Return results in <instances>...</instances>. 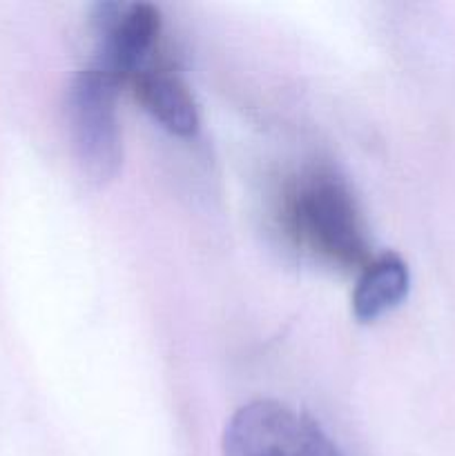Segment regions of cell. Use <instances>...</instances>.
Here are the masks:
<instances>
[{
	"label": "cell",
	"mask_w": 455,
	"mask_h": 456,
	"mask_svg": "<svg viewBox=\"0 0 455 456\" xmlns=\"http://www.w3.org/2000/svg\"><path fill=\"white\" fill-rule=\"evenodd\" d=\"M285 223L299 245L335 265L364 270L373 261L360 208L333 172L312 169L294 181L285 199Z\"/></svg>",
	"instance_id": "6da1fadb"
},
{
	"label": "cell",
	"mask_w": 455,
	"mask_h": 456,
	"mask_svg": "<svg viewBox=\"0 0 455 456\" xmlns=\"http://www.w3.org/2000/svg\"><path fill=\"white\" fill-rule=\"evenodd\" d=\"M120 85L98 67L79 71L67 94L71 147L85 181L105 185L123 163V136L116 111Z\"/></svg>",
	"instance_id": "7a4b0ae2"
},
{
	"label": "cell",
	"mask_w": 455,
	"mask_h": 456,
	"mask_svg": "<svg viewBox=\"0 0 455 456\" xmlns=\"http://www.w3.org/2000/svg\"><path fill=\"white\" fill-rule=\"evenodd\" d=\"M223 456H343L306 414L261 399L236 410L223 432Z\"/></svg>",
	"instance_id": "3957f363"
},
{
	"label": "cell",
	"mask_w": 455,
	"mask_h": 456,
	"mask_svg": "<svg viewBox=\"0 0 455 456\" xmlns=\"http://www.w3.org/2000/svg\"><path fill=\"white\" fill-rule=\"evenodd\" d=\"M96 58L92 65L116 83H129L154 61L161 12L150 3H98L94 7Z\"/></svg>",
	"instance_id": "277c9868"
},
{
	"label": "cell",
	"mask_w": 455,
	"mask_h": 456,
	"mask_svg": "<svg viewBox=\"0 0 455 456\" xmlns=\"http://www.w3.org/2000/svg\"><path fill=\"white\" fill-rule=\"evenodd\" d=\"M138 102L174 136L192 138L199 132V110L186 80L170 65L152 61L132 80Z\"/></svg>",
	"instance_id": "5b68a950"
},
{
	"label": "cell",
	"mask_w": 455,
	"mask_h": 456,
	"mask_svg": "<svg viewBox=\"0 0 455 456\" xmlns=\"http://www.w3.org/2000/svg\"><path fill=\"white\" fill-rule=\"evenodd\" d=\"M410 288L409 265L397 254L386 252L368 263L352 292V314L361 323H373L395 310Z\"/></svg>",
	"instance_id": "8992f818"
}]
</instances>
